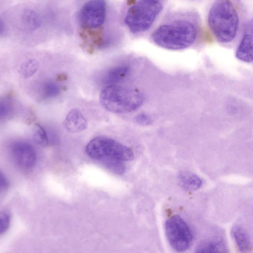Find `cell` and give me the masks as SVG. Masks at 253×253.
<instances>
[{
    "label": "cell",
    "instance_id": "1",
    "mask_svg": "<svg viewBox=\"0 0 253 253\" xmlns=\"http://www.w3.org/2000/svg\"><path fill=\"white\" fill-rule=\"evenodd\" d=\"M85 152L88 156L102 162L118 174L125 170L124 162L133 158L131 149L105 136H98L91 139L86 146Z\"/></svg>",
    "mask_w": 253,
    "mask_h": 253
},
{
    "label": "cell",
    "instance_id": "2",
    "mask_svg": "<svg viewBox=\"0 0 253 253\" xmlns=\"http://www.w3.org/2000/svg\"><path fill=\"white\" fill-rule=\"evenodd\" d=\"M197 27L192 21L179 19L159 26L152 39L159 46L169 50H180L193 44L197 39Z\"/></svg>",
    "mask_w": 253,
    "mask_h": 253
},
{
    "label": "cell",
    "instance_id": "3",
    "mask_svg": "<svg viewBox=\"0 0 253 253\" xmlns=\"http://www.w3.org/2000/svg\"><path fill=\"white\" fill-rule=\"evenodd\" d=\"M208 22L218 41L227 43L233 41L239 26V18L233 2L230 0H216L209 11Z\"/></svg>",
    "mask_w": 253,
    "mask_h": 253
},
{
    "label": "cell",
    "instance_id": "4",
    "mask_svg": "<svg viewBox=\"0 0 253 253\" xmlns=\"http://www.w3.org/2000/svg\"><path fill=\"white\" fill-rule=\"evenodd\" d=\"M99 100L108 111L125 113L137 109L142 104L144 97L137 90L115 84L108 85L101 90Z\"/></svg>",
    "mask_w": 253,
    "mask_h": 253
},
{
    "label": "cell",
    "instance_id": "5",
    "mask_svg": "<svg viewBox=\"0 0 253 253\" xmlns=\"http://www.w3.org/2000/svg\"><path fill=\"white\" fill-rule=\"evenodd\" d=\"M163 9L160 0H139L128 10L125 22L133 33L148 30Z\"/></svg>",
    "mask_w": 253,
    "mask_h": 253
},
{
    "label": "cell",
    "instance_id": "6",
    "mask_svg": "<svg viewBox=\"0 0 253 253\" xmlns=\"http://www.w3.org/2000/svg\"><path fill=\"white\" fill-rule=\"evenodd\" d=\"M165 232L169 245L176 251L184 252L189 248L193 233L189 226L179 215H172L166 220Z\"/></svg>",
    "mask_w": 253,
    "mask_h": 253
},
{
    "label": "cell",
    "instance_id": "7",
    "mask_svg": "<svg viewBox=\"0 0 253 253\" xmlns=\"http://www.w3.org/2000/svg\"><path fill=\"white\" fill-rule=\"evenodd\" d=\"M105 15V0H89L81 8L79 20L84 28L95 29L103 24Z\"/></svg>",
    "mask_w": 253,
    "mask_h": 253
},
{
    "label": "cell",
    "instance_id": "8",
    "mask_svg": "<svg viewBox=\"0 0 253 253\" xmlns=\"http://www.w3.org/2000/svg\"><path fill=\"white\" fill-rule=\"evenodd\" d=\"M11 151L15 162L20 168L28 169L35 165L37 154L30 144L22 141L16 142L12 145Z\"/></svg>",
    "mask_w": 253,
    "mask_h": 253
},
{
    "label": "cell",
    "instance_id": "9",
    "mask_svg": "<svg viewBox=\"0 0 253 253\" xmlns=\"http://www.w3.org/2000/svg\"><path fill=\"white\" fill-rule=\"evenodd\" d=\"M87 126V121L83 113L77 109L71 110L64 121V126L69 132L77 133L84 130Z\"/></svg>",
    "mask_w": 253,
    "mask_h": 253
},
{
    "label": "cell",
    "instance_id": "10",
    "mask_svg": "<svg viewBox=\"0 0 253 253\" xmlns=\"http://www.w3.org/2000/svg\"><path fill=\"white\" fill-rule=\"evenodd\" d=\"M224 240L220 237L213 236L201 241L195 248L197 253L226 252Z\"/></svg>",
    "mask_w": 253,
    "mask_h": 253
},
{
    "label": "cell",
    "instance_id": "11",
    "mask_svg": "<svg viewBox=\"0 0 253 253\" xmlns=\"http://www.w3.org/2000/svg\"><path fill=\"white\" fill-rule=\"evenodd\" d=\"M252 32H248L245 34L236 51V55L238 59L246 62H252Z\"/></svg>",
    "mask_w": 253,
    "mask_h": 253
},
{
    "label": "cell",
    "instance_id": "12",
    "mask_svg": "<svg viewBox=\"0 0 253 253\" xmlns=\"http://www.w3.org/2000/svg\"><path fill=\"white\" fill-rule=\"evenodd\" d=\"M232 236L239 249L246 252L251 248L250 236L245 229L240 225H235L231 229Z\"/></svg>",
    "mask_w": 253,
    "mask_h": 253
},
{
    "label": "cell",
    "instance_id": "13",
    "mask_svg": "<svg viewBox=\"0 0 253 253\" xmlns=\"http://www.w3.org/2000/svg\"><path fill=\"white\" fill-rule=\"evenodd\" d=\"M178 179L181 186L187 190H196L202 184V181L199 176L188 171H181L178 174Z\"/></svg>",
    "mask_w": 253,
    "mask_h": 253
},
{
    "label": "cell",
    "instance_id": "14",
    "mask_svg": "<svg viewBox=\"0 0 253 253\" xmlns=\"http://www.w3.org/2000/svg\"><path fill=\"white\" fill-rule=\"evenodd\" d=\"M128 71V67L126 66L114 67L105 74L103 77L102 82L107 85L115 84L125 78Z\"/></svg>",
    "mask_w": 253,
    "mask_h": 253
},
{
    "label": "cell",
    "instance_id": "15",
    "mask_svg": "<svg viewBox=\"0 0 253 253\" xmlns=\"http://www.w3.org/2000/svg\"><path fill=\"white\" fill-rule=\"evenodd\" d=\"M21 20L24 27L33 31L38 28L41 24V20L38 14L31 9H26L22 14Z\"/></svg>",
    "mask_w": 253,
    "mask_h": 253
},
{
    "label": "cell",
    "instance_id": "16",
    "mask_svg": "<svg viewBox=\"0 0 253 253\" xmlns=\"http://www.w3.org/2000/svg\"><path fill=\"white\" fill-rule=\"evenodd\" d=\"M35 141L39 144L46 146L48 144V136L45 129L40 125H37L34 132Z\"/></svg>",
    "mask_w": 253,
    "mask_h": 253
},
{
    "label": "cell",
    "instance_id": "17",
    "mask_svg": "<svg viewBox=\"0 0 253 253\" xmlns=\"http://www.w3.org/2000/svg\"><path fill=\"white\" fill-rule=\"evenodd\" d=\"M38 63L35 60H30L23 63L20 67V73L24 77H29L37 71Z\"/></svg>",
    "mask_w": 253,
    "mask_h": 253
},
{
    "label": "cell",
    "instance_id": "18",
    "mask_svg": "<svg viewBox=\"0 0 253 253\" xmlns=\"http://www.w3.org/2000/svg\"><path fill=\"white\" fill-rule=\"evenodd\" d=\"M60 92L59 86L54 83L48 82L43 88V93L46 97H53L57 96Z\"/></svg>",
    "mask_w": 253,
    "mask_h": 253
},
{
    "label": "cell",
    "instance_id": "19",
    "mask_svg": "<svg viewBox=\"0 0 253 253\" xmlns=\"http://www.w3.org/2000/svg\"><path fill=\"white\" fill-rule=\"evenodd\" d=\"M10 217L7 213L0 212V235L4 233L8 229Z\"/></svg>",
    "mask_w": 253,
    "mask_h": 253
},
{
    "label": "cell",
    "instance_id": "20",
    "mask_svg": "<svg viewBox=\"0 0 253 253\" xmlns=\"http://www.w3.org/2000/svg\"><path fill=\"white\" fill-rule=\"evenodd\" d=\"M11 110V106L7 99L0 100V119L6 117L10 113Z\"/></svg>",
    "mask_w": 253,
    "mask_h": 253
},
{
    "label": "cell",
    "instance_id": "21",
    "mask_svg": "<svg viewBox=\"0 0 253 253\" xmlns=\"http://www.w3.org/2000/svg\"><path fill=\"white\" fill-rule=\"evenodd\" d=\"M135 121L139 125L146 126L150 124L151 120L148 115L145 113H141L135 116Z\"/></svg>",
    "mask_w": 253,
    "mask_h": 253
},
{
    "label": "cell",
    "instance_id": "22",
    "mask_svg": "<svg viewBox=\"0 0 253 253\" xmlns=\"http://www.w3.org/2000/svg\"><path fill=\"white\" fill-rule=\"evenodd\" d=\"M8 181L3 173L0 170V194L8 187Z\"/></svg>",
    "mask_w": 253,
    "mask_h": 253
},
{
    "label": "cell",
    "instance_id": "23",
    "mask_svg": "<svg viewBox=\"0 0 253 253\" xmlns=\"http://www.w3.org/2000/svg\"><path fill=\"white\" fill-rule=\"evenodd\" d=\"M4 30V25L3 22L0 20V35H1Z\"/></svg>",
    "mask_w": 253,
    "mask_h": 253
}]
</instances>
